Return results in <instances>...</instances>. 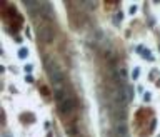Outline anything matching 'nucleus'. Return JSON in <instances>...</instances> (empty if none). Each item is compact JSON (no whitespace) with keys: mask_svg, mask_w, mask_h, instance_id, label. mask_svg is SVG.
Instances as JSON below:
<instances>
[{"mask_svg":"<svg viewBox=\"0 0 160 137\" xmlns=\"http://www.w3.org/2000/svg\"><path fill=\"white\" fill-rule=\"evenodd\" d=\"M45 67H47V72H48L50 80H52V84H53V89H62V87H65V77H64V72H62L60 65L57 64L53 59H47Z\"/></svg>","mask_w":160,"mask_h":137,"instance_id":"1","label":"nucleus"},{"mask_svg":"<svg viewBox=\"0 0 160 137\" xmlns=\"http://www.w3.org/2000/svg\"><path fill=\"white\" fill-rule=\"evenodd\" d=\"M37 35H38V39L42 42L50 44V42H53V39H55V30H53V27L50 24H42V25L37 27Z\"/></svg>","mask_w":160,"mask_h":137,"instance_id":"2","label":"nucleus"},{"mask_svg":"<svg viewBox=\"0 0 160 137\" xmlns=\"http://www.w3.org/2000/svg\"><path fill=\"white\" fill-rule=\"evenodd\" d=\"M57 107H58V112L62 114V115H70V114L75 110V107H77V100L72 95V97H68V99H65L64 102L57 104Z\"/></svg>","mask_w":160,"mask_h":137,"instance_id":"3","label":"nucleus"},{"mask_svg":"<svg viewBox=\"0 0 160 137\" xmlns=\"http://www.w3.org/2000/svg\"><path fill=\"white\" fill-rule=\"evenodd\" d=\"M125 79H127V70H125L124 67H118L115 70V80L118 82V85H124Z\"/></svg>","mask_w":160,"mask_h":137,"instance_id":"4","label":"nucleus"},{"mask_svg":"<svg viewBox=\"0 0 160 137\" xmlns=\"http://www.w3.org/2000/svg\"><path fill=\"white\" fill-rule=\"evenodd\" d=\"M115 135L117 137H125L127 135V125L122 124V122H118V124L115 125Z\"/></svg>","mask_w":160,"mask_h":137,"instance_id":"5","label":"nucleus"},{"mask_svg":"<svg viewBox=\"0 0 160 137\" xmlns=\"http://www.w3.org/2000/svg\"><path fill=\"white\" fill-rule=\"evenodd\" d=\"M25 5H27V8H28V12H30V13H35L37 8H40L44 4H40V2H25Z\"/></svg>","mask_w":160,"mask_h":137,"instance_id":"6","label":"nucleus"},{"mask_svg":"<svg viewBox=\"0 0 160 137\" xmlns=\"http://www.w3.org/2000/svg\"><path fill=\"white\" fill-rule=\"evenodd\" d=\"M27 48H20V52H18V57L20 59H25V57H27Z\"/></svg>","mask_w":160,"mask_h":137,"instance_id":"7","label":"nucleus"},{"mask_svg":"<svg viewBox=\"0 0 160 137\" xmlns=\"http://www.w3.org/2000/svg\"><path fill=\"white\" fill-rule=\"evenodd\" d=\"M138 74H140V68H135V70H133V79H137V77H138Z\"/></svg>","mask_w":160,"mask_h":137,"instance_id":"8","label":"nucleus"},{"mask_svg":"<svg viewBox=\"0 0 160 137\" xmlns=\"http://www.w3.org/2000/svg\"><path fill=\"white\" fill-rule=\"evenodd\" d=\"M25 80H27V82H33V77L32 75H27V77H25Z\"/></svg>","mask_w":160,"mask_h":137,"instance_id":"9","label":"nucleus"}]
</instances>
